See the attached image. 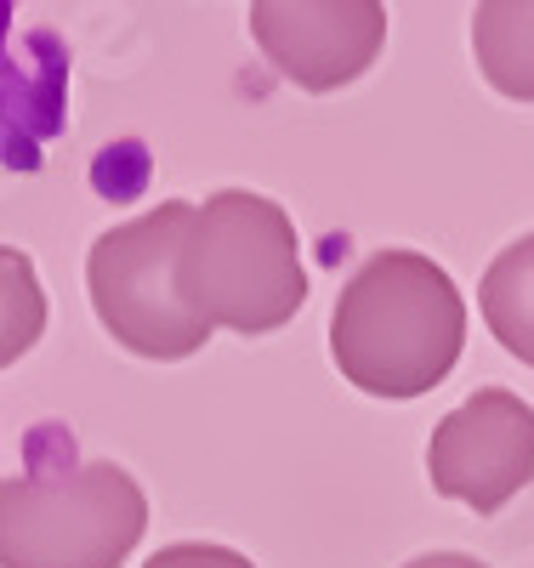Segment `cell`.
I'll return each instance as SVG.
<instances>
[{"label": "cell", "instance_id": "cell-11", "mask_svg": "<svg viewBox=\"0 0 534 568\" xmlns=\"http://www.w3.org/2000/svg\"><path fill=\"white\" fill-rule=\"evenodd\" d=\"M404 568H490V562H477V557H466V551H426V557H415V562H404Z\"/></svg>", "mask_w": 534, "mask_h": 568}, {"label": "cell", "instance_id": "cell-4", "mask_svg": "<svg viewBox=\"0 0 534 568\" xmlns=\"http://www.w3.org/2000/svg\"><path fill=\"white\" fill-rule=\"evenodd\" d=\"M193 222L188 200H165L120 227H109L85 256V291L103 329L137 358H193L211 324L193 318L177 291V251Z\"/></svg>", "mask_w": 534, "mask_h": 568}, {"label": "cell", "instance_id": "cell-9", "mask_svg": "<svg viewBox=\"0 0 534 568\" xmlns=\"http://www.w3.org/2000/svg\"><path fill=\"white\" fill-rule=\"evenodd\" d=\"M46 284L34 273V262L12 245H0V369H12L23 353H34V342L46 336Z\"/></svg>", "mask_w": 534, "mask_h": 568}, {"label": "cell", "instance_id": "cell-8", "mask_svg": "<svg viewBox=\"0 0 534 568\" xmlns=\"http://www.w3.org/2000/svg\"><path fill=\"white\" fill-rule=\"evenodd\" d=\"M477 307H483L490 336H495L517 364H534V233L512 240L490 267H483Z\"/></svg>", "mask_w": 534, "mask_h": 568}, {"label": "cell", "instance_id": "cell-2", "mask_svg": "<svg viewBox=\"0 0 534 568\" xmlns=\"http://www.w3.org/2000/svg\"><path fill=\"white\" fill-rule=\"evenodd\" d=\"M177 291L193 318L233 336H268L290 324L308 302V267L284 205L251 187H222L193 205L177 251Z\"/></svg>", "mask_w": 534, "mask_h": 568}, {"label": "cell", "instance_id": "cell-1", "mask_svg": "<svg viewBox=\"0 0 534 568\" xmlns=\"http://www.w3.org/2000/svg\"><path fill=\"white\" fill-rule=\"evenodd\" d=\"M466 342L455 278L421 251H375L330 313V358L370 398H421L444 382Z\"/></svg>", "mask_w": 534, "mask_h": 568}, {"label": "cell", "instance_id": "cell-7", "mask_svg": "<svg viewBox=\"0 0 534 568\" xmlns=\"http://www.w3.org/2000/svg\"><path fill=\"white\" fill-rule=\"evenodd\" d=\"M477 69L501 98L534 103V0H495L472 12Z\"/></svg>", "mask_w": 534, "mask_h": 568}, {"label": "cell", "instance_id": "cell-5", "mask_svg": "<svg viewBox=\"0 0 534 568\" xmlns=\"http://www.w3.org/2000/svg\"><path fill=\"white\" fill-rule=\"evenodd\" d=\"M426 478L477 517L501 511L517 489L534 484V404L506 387H477L461 409L432 426Z\"/></svg>", "mask_w": 534, "mask_h": 568}, {"label": "cell", "instance_id": "cell-3", "mask_svg": "<svg viewBox=\"0 0 534 568\" xmlns=\"http://www.w3.org/2000/svg\"><path fill=\"white\" fill-rule=\"evenodd\" d=\"M142 529L149 495L114 460L0 484V568H120Z\"/></svg>", "mask_w": 534, "mask_h": 568}, {"label": "cell", "instance_id": "cell-6", "mask_svg": "<svg viewBox=\"0 0 534 568\" xmlns=\"http://www.w3.org/2000/svg\"><path fill=\"white\" fill-rule=\"evenodd\" d=\"M251 34L290 85L335 91L381 58L386 7L375 0H262L251 7Z\"/></svg>", "mask_w": 534, "mask_h": 568}, {"label": "cell", "instance_id": "cell-10", "mask_svg": "<svg viewBox=\"0 0 534 568\" xmlns=\"http://www.w3.org/2000/svg\"><path fill=\"white\" fill-rule=\"evenodd\" d=\"M142 568H256L245 551H233V546H211V540H182V546H165L154 551Z\"/></svg>", "mask_w": 534, "mask_h": 568}]
</instances>
